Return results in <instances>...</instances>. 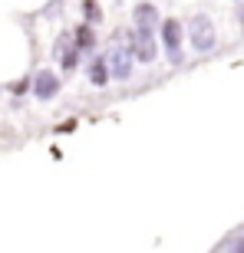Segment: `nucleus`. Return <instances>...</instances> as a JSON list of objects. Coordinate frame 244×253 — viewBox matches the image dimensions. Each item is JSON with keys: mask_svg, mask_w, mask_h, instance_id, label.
<instances>
[{"mask_svg": "<svg viewBox=\"0 0 244 253\" xmlns=\"http://www.w3.org/2000/svg\"><path fill=\"white\" fill-rule=\"evenodd\" d=\"M132 17H135V27H159V13H155V7L152 3H139V7L132 10Z\"/></svg>", "mask_w": 244, "mask_h": 253, "instance_id": "nucleus-7", "label": "nucleus"}, {"mask_svg": "<svg viewBox=\"0 0 244 253\" xmlns=\"http://www.w3.org/2000/svg\"><path fill=\"white\" fill-rule=\"evenodd\" d=\"M188 40H191V46L198 53H211L215 49V23L205 17V13H195V17L188 20Z\"/></svg>", "mask_w": 244, "mask_h": 253, "instance_id": "nucleus-2", "label": "nucleus"}, {"mask_svg": "<svg viewBox=\"0 0 244 253\" xmlns=\"http://www.w3.org/2000/svg\"><path fill=\"white\" fill-rule=\"evenodd\" d=\"M103 59H106V66H109V79L125 83V79L132 76V56H129V49L122 46V43H113Z\"/></svg>", "mask_w": 244, "mask_h": 253, "instance_id": "nucleus-4", "label": "nucleus"}, {"mask_svg": "<svg viewBox=\"0 0 244 253\" xmlns=\"http://www.w3.org/2000/svg\"><path fill=\"white\" fill-rule=\"evenodd\" d=\"M30 89V79H20V83H13V89H10V92H17V95H23Z\"/></svg>", "mask_w": 244, "mask_h": 253, "instance_id": "nucleus-11", "label": "nucleus"}, {"mask_svg": "<svg viewBox=\"0 0 244 253\" xmlns=\"http://www.w3.org/2000/svg\"><path fill=\"white\" fill-rule=\"evenodd\" d=\"M69 37H73V46H76V53H79V56L96 49V33H93V27H89V23H79Z\"/></svg>", "mask_w": 244, "mask_h": 253, "instance_id": "nucleus-6", "label": "nucleus"}, {"mask_svg": "<svg viewBox=\"0 0 244 253\" xmlns=\"http://www.w3.org/2000/svg\"><path fill=\"white\" fill-rule=\"evenodd\" d=\"M122 37H125V49H129L132 59H139V63H155L159 43H155V30L152 27H135L132 33H122Z\"/></svg>", "mask_w": 244, "mask_h": 253, "instance_id": "nucleus-1", "label": "nucleus"}, {"mask_svg": "<svg viewBox=\"0 0 244 253\" xmlns=\"http://www.w3.org/2000/svg\"><path fill=\"white\" fill-rule=\"evenodd\" d=\"M228 253H244V237H241V240H231V247H228Z\"/></svg>", "mask_w": 244, "mask_h": 253, "instance_id": "nucleus-12", "label": "nucleus"}, {"mask_svg": "<svg viewBox=\"0 0 244 253\" xmlns=\"http://www.w3.org/2000/svg\"><path fill=\"white\" fill-rule=\"evenodd\" d=\"M60 66H63L66 73H73L76 66H79V53H76V46H69V49H63V53H60Z\"/></svg>", "mask_w": 244, "mask_h": 253, "instance_id": "nucleus-10", "label": "nucleus"}, {"mask_svg": "<svg viewBox=\"0 0 244 253\" xmlns=\"http://www.w3.org/2000/svg\"><path fill=\"white\" fill-rule=\"evenodd\" d=\"M86 73H89V83H93V85H109V66H106L103 56H96Z\"/></svg>", "mask_w": 244, "mask_h": 253, "instance_id": "nucleus-8", "label": "nucleus"}, {"mask_svg": "<svg viewBox=\"0 0 244 253\" xmlns=\"http://www.w3.org/2000/svg\"><path fill=\"white\" fill-rule=\"evenodd\" d=\"M159 33H162V46H165V53H169V63L179 66L182 63V23L175 17L162 20Z\"/></svg>", "mask_w": 244, "mask_h": 253, "instance_id": "nucleus-3", "label": "nucleus"}, {"mask_svg": "<svg viewBox=\"0 0 244 253\" xmlns=\"http://www.w3.org/2000/svg\"><path fill=\"white\" fill-rule=\"evenodd\" d=\"M83 20L89 23V27L103 20V10H99V3H96V0H83Z\"/></svg>", "mask_w": 244, "mask_h": 253, "instance_id": "nucleus-9", "label": "nucleus"}, {"mask_svg": "<svg viewBox=\"0 0 244 253\" xmlns=\"http://www.w3.org/2000/svg\"><path fill=\"white\" fill-rule=\"evenodd\" d=\"M30 89H33V95L37 99H53V95L60 92V76L53 73V69H40L37 76H33V83H30Z\"/></svg>", "mask_w": 244, "mask_h": 253, "instance_id": "nucleus-5", "label": "nucleus"}]
</instances>
